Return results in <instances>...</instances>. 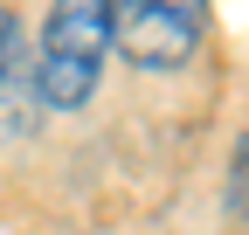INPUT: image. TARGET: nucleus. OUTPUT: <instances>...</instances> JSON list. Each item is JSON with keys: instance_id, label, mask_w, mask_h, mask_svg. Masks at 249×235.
<instances>
[{"instance_id": "1", "label": "nucleus", "mask_w": 249, "mask_h": 235, "mask_svg": "<svg viewBox=\"0 0 249 235\" xmlns=\"http://www.w3.org/2000/svg\"><path fill=\"white\" fill-rule=\"evenodd\" d=\"M104 55H111V0H55L35 42V104L83 111L97 97Z\"/></svg>"}, {"instance_id": "2", "label": "nucleus", "mask_w": 249, "mask_h": 235, "mask_svg": "<svg viewBox=\"0 0 249 235\" xmlns=\"http://www.w3.org/2000/svg\"><path fill=\"white\" fill-rule=\"evenodd\" d=\"M208 35V0H111V49L132 69H180Z\"/></svg>"}, {"instance_id": "3", "label": "nucleus", "mask_w": 249, "mask_h": 235, "mask_svg": "<svg viewBox=\"0 0 249 235\" xmlns=\"http://www.w3.org/2000/svg\"><path fill=\"white\" fill-rule=\"evenodd\" d=\"M229 208L235 221H249V138L235 145V166H229Z\"/></svg>"}, {"instance_id": "4", "label": "nucleus", "mask_w": 249, "mask_h": 235, "mask_svg": "<svg viewBox=\"0 0 249 235\" xmlns=\"http://www.w3.org/2000/svg\"><path fill=\"white\" fill-rule=\"evenodd\" d=\"M7 69H14V14L0 0V83H7Z\"/></svg>"}]
</instances>
